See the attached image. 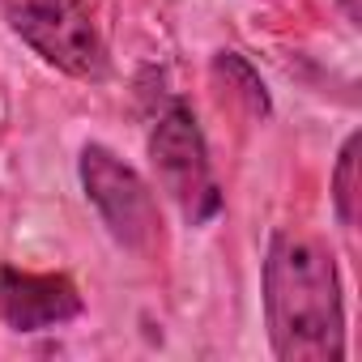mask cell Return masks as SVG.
<instances>
[{"label": "cell", "mask_w": 362, "mask_h": 362, "mask_svg": "<svg viewBox=\"0 0 362 362\" xmlns=\"http://www.w3.org/2000/svg\"><path fill=\"white\" fill-rule=\"evenodd\" d=\"M264 324L281 362L345 358V298L332 252L294 230H277L264 256Z\"/></svg>", "instance_id": "6da1fadb"}, {"label": "cell", "mask_w": 362, "mask_h": 362, "mask_svg": "<svg viewBox=\"0 0 362 362\" xmlns=\"http://www.w3.org/2000/svg\"><path fill=\"white\" fill-rule=\"evenodd\" d=\"M149 162L188 226H205L222 214V188L214 179L209 145L197 111L184 98H166V107L158 111L149 132Z\"/></svg>", "instance_id": "7a4b0ae2"}, {"label": "cell", "mask_w": 362, "mask_h": 362, "mask_svg": "<svg viewBox=\"0 0 362 362\" xmlns=\"http://www.w3.org/2000/svg\"><path fill=\"white\" fill-rule=\"evenodd\" d=\"M81 188L90 197V205L98 209L103 226L111 230V239L136 256H149L162 239V218H158V201L149 192L145 179L107 145L90 141L81 149Z\"/></svg>", "instance_id": "3957f363"}, {"label": "cell", "mask_w": 362, "mask_h": 362, "mask_svg": "<svg viewBox=\"0 0 362 362\" xmlns=\"http://www.w3.org/2000/svg\"><path fill=\"white\" fill-rule=\"evenodd\" d=\"M9 26L52 69L81 81L107 77V47L81 0H13Z\"/></svg>", "instance_id": "277c9868"}, {"label": "cell", "mask_w": 362, "mask_h": 362, "mask_svg": "<svg viewBox=\"0 0 362 362\" xmlns=\"http://www.w3.org/2000/svg\"><path fill=\"white\" fill-rule=\"evenodd\" d=\"M86 311L77 286L64 273H22L0 264V320L13 332H47Z\"/></svg>", "instance_id": "5b68a950"}, {"label": "cell", "mask_w": 362, "mask_h": 362, "mask_svg": "<svg viewBox=\"0 0 362 362\" xmlns=\"http://www.w3.org/2000/svg\"><path fill=\"white\" fill-rule=\"evenodd\" d=\"M209 69H214V81L222 90H230V98L247 115H256V119H269L273 115V98H269L260 73L252 69V60H243L239 52H214V64Z\"/></svg>", "instance_id": "8992f818"}, {"label": "cell", "mask_w": 362, "mask_h": 362, "mask_svg": "<svg viewBox=\"0 0 362 362\" xmlns=\"http://www.w3.org/2000/svg\"><path fill=\"white\" fill-rule=\"evenodd\" d=\"M358 149H362V132H349L345 145H341V153H337V166H332V209H337V222L345 230L358 226V205H362Z\"/></svg>", "instance_id": "52a82bcc"}, {"label": "cell", "mask_w": 362, "mask_h": 362, "mask_svg": "<svg viewBox=\"0 0 362 362\" xmlns=\"http://www.w3.org/2000/svg\"><path fill=\"white\" fill-rule=\"evenodd\" d=\"M337 5H341V13H345L349 26H362V0H337Z\"/></svg>", "instance_id": "ba28073f"}]
</instances>
